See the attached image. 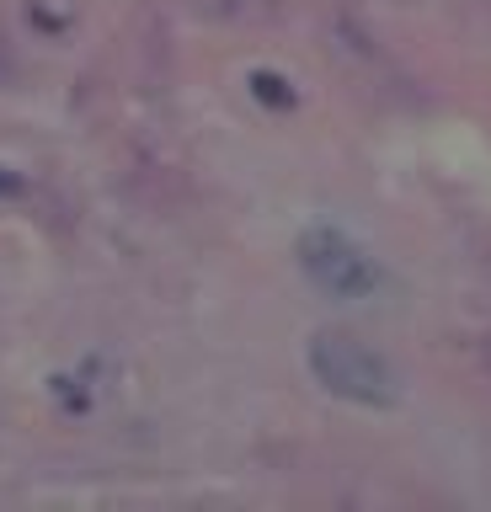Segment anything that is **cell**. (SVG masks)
<instances>
[{"label":"cell","mask_w":491,"mask_h":512,"mask_svg":"<svg viewBox=\"0 0 491 512\" xmlns=\"http://www.w3.org/2000/svg\"><path fill=\"white\" fill-rule=\"evenodd\" d=\"M294 262H299V272H305V283L315 294H326L337 304H363L385 288V262H379L353 230H342V224H331V219H315L299 230Z\"/></svg>","instance_id":"2"},{"label":"cell","mask_w":491,"mask_h":512,"mask_svg":"<svg viewBox=\"0 0 491 512\" xmlns=\"http://www.w3.org/2000/svg\"><path fill=\"white\" fill-rule=\"evenodd\" d=\"M91 368H97V363H81L75 374H54V379H49V395H54V406L65 411V416H91V406H97Z\"/></svg>","instance_id":"4"},{"label":"cell","mask_w":491,"mask_h":512,"mask_svg":"<svg viewBox=\"0 0 491 512\" xmlns=\"http://www.w3.org/2000/svg\"><path fill=\"white\" fill-rule=\"evenodd\" d=\"M305 368L331 400L358 411H395L401 406V368H395L379 347H369L363 336L342 326H321L305 342Z\"/></svg>","instance_id":"1"},{"label":"cell","mask_w":491,"mask_h":512,"mask_svg":"<svg viewBox=\"0 0 491 512\" xmlns=\"http://www.w3.org/2000/svg\"><path fill=\"white\" fill-rule=\"evenodd\" d=\"M246 96L257 102L262 112H273V118H289V112H299V102H305V91H299L294 75L273 70V64H257V70H246Z\"/></svg>","instance_id":"3"},{"label":"cell","mask_w":491,"mask_h":512,"mask_svg":"<svg viewBox=\"0 0 491 512\" xmlns=\"http://www.w3.org/2000/svg\"><path fill=\"white\" fill-rule=\"evenodd\" d=\"M17 198H27V176L0 160V203H17Z\"/></svg>","instance_id":"5"}]
</instances>
